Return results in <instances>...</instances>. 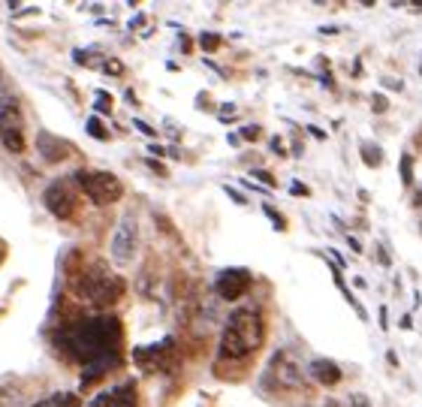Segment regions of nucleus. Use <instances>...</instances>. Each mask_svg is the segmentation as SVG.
<instances>
[{"label": "nucleus", "instance_id": "obj_20", "mask_svg": "<svg viewBox=\"0 0 422 407\" xmlns=\"http://www.w3.org/2000/svg\"><path fill=\"white\" fill-rule=\"evenodd\" d=\"M245 136H247V139H257V136H259V130H257V127H254V130L247 127V130H245Z\"/></svg>", "mask_w": 422, "mask_h": 407}, {"label": "nucleus", "instance_id": "obj_14", "mask_svg": "<svg viewBox=\"0 0 422 407\" xmlns=\"http://www.w3.org/2000/svg\"><path fill=\"white\" fill-rule=\"evenodd\" d=\"M414 160H410V154H404L401 157V178H404V185H410V181H414Z\"/></svg>", "mask_w": 422, "mask_h": 407}, {"label": "nucleus", "instance_id": "obj_5", "mask_svg": "<svg viewBox=\"0 0 422 407\" xmlns=\"http://www.w3.org/2000/svg\"><path fill=\"white\" fill-rule=\"evenodd\" d=\"M250 283H254V278H250L247 269H224L217 274V281H215V290H217L220 299L236 302V299H241L250 290Z\"/></svg>", "mask_w": 422, "mask_h": 407}, {"label": "nucleus", "instance_id": "obj_3", "mask_svg": "<svg viewBox=\"0 0 422 407\" xmlns=\"http://www.w3.org/2000/svg\"><path fill=\"white\" fill-rule=\"evenodd\" d=\"M79 187L85 190V196L94 206H115L124 196V185L115 172H103V169H79L76 172Z\"/></svg>", "mask_w": 422, "mask_h": 407}, {"label": "nucleus", "instance_id": "obj_7", "mask_svg": "<svg viewBox=\"0 0 422 407\" xmlns=\"http://www.w3.org/2000/svg\"><path fill=\"white\" fill-rule=\"evenodd\" d=\"M43 199H46V208L52 211L57 220H69V218L76 215V196H73V190H69L67 185H60V181H55V185L46 187Z\"/></svg>", "mask_w": 422, "mask_h": 407}, {"label": "nucleus", "instance_id": "obj_21", "mask_svg": "<svg viewBox=\"0 0 422 407\" xmlns=\"http://www.w3.org/2000/svg\"><path fill=\"white\" fill-rule=\"evenodd\" d=\"M4 257H6V248H4V241H0V262H4Z\"/></svg>", "mask_w": 422, "mask_h": 407}, {"label": "nucleus", "instance_id": "obj_1", "mask_svg": "<svg viewBox=\"0 0 422 407\" xmlns=\"http://www.w3.org/2000/svg\"><path fill=\"white\" fill-rule=\"evenodd\" d=\"M266 341V320L259 308H238L229 314V320L220 335V356L224 359H245L257 353Z\"/></svg>", "mask_w": 422, "mask_h": 407}, {"label": "nucleus", "instance_id": "obj_15", "mask_svg": "<svg viewBox=\"0 0 422 407\" xmlns=\"http://www.w3.org/2000/svg\"><path fill=\"white\" fill-rule=\"evenodd\" d=\"M347 407H371V399H368L365 392H353V395H350V404Z\"/></svg>", "mask_w": 422, "mask_h": 407}, {"label": "nucleus", "instance_id": "obj_18", "mask_svg": "<svg viewBox=\"0 0 422 407\" xmlns=\"http://www.w3.org/2000/svg\"><path fill=\"white\" fill-rule=\"evenodd\" d=\"M374 100H377V103H374V109H377V112H386V97H380V94H377Z\"/></svg>", "mask_w": 422, "mask_h": 407}, {"label": "nucleus", "instance_id": "obj_19", "mask_svg": "<svg viewBox=\"0 0 422 407\" xmlns=\"http://www.w3.org/2000/svg\"><path fill=\"white\" fill-rule=\"evenodd\" d=\"M97 124H100V121H90V133H94V136H100V139H103L106 133H103V130H100Z\"/></svg>", "mask_w": 422, "mask_h": 407}, {"label": "nucleus", "instance_id": "obj_9", "mask_svg": "<svg viewBox=\"0 0 422 407\" xmlns=\"http://www.w3.org/2000/svg\"><path fill=\"white\" fill-rule=\"evenodd\" d=\"M90 407H136V386H115L112 392H103L97 395L94 401H90Z\"/></svg>", "mask_w": 422, "mask_h": 407}, {"label": "nucleus", "instance_id": "obj_8", "mask_svg": "<svg viewBox=\"0 0 422 407\" xmlns=\"http://www.w3.org/2000/svg\"><path fill=\"white\" fill-rule=\"evenodd\" d=\"M0 139H4V145L9 151H15V154H22V151H25L22 118H18V112H13V106H6L4 112H0Z\"/></svg>", "mask_w": 422, "mask_h": 407}, {"label": "nucleus", "instance_id": "obj_2", "mask_svg": "<svg viewBox=\"0 0 422 407\" xmlns=\"http://www.w3.org/2000/svg\"><path fill=\"white\" fill-rule=\"evenodd\" d=\"M121 290H124V283L103 269H88L82 278L76 281V296L97 305V308H109V305L121 296Z\"/></svg>", "mask_w": 422, "mask_h": 407}, {"label": "nucleus", "instance_id": "obj_10", "mask_svg": "<svg viewBox=\"0 0 422 407\" xmlns=\"http://www.w3.org/2000/svg\"><path fill=\"white\" fill-rule=\"evenodd\" d=\"M308 368H311V374H314L317 383H323V386H338L341 383V368L332 359H314Z\"/></svg>", "mask_w": 422, "mask_h": 407}, {"label": "nucleus", "instance_id": "obj_16", "mask_svg": "<svg viewBox=\"0 0 422 407\" xmlns=\"http://www.w3.org/2000/svg\"><path fill=\"white\" fill-rule=\"evenodd\" d=\"M217 46H220V36H215V34H208V36H203V48H205V52H215Z\"/></svg>", "mask_w": 422, "mask_h": 407}, {"label": "nucleus", "instance_id": "obj_4", "mask_svg": "<svg viewBox=\"0 0 422 407\" xmlns=\"http://www.w3.org/2000/svg\"><path fill=\"white\" fill-rule=\"evenodd\" d=\"M136 248H139V229H136V220L127 215L118 220L112 241H109V253H112V260L118 266H130L136 257Z\"/></svg>", "mask_w": 422, "mask_h": 407}, {"label": "nucleus", "instance_id": "obj_13", "mask_svg": "<svg viewBox=\"0 0 422 407\" xmlns=\"http://www.w3.org/2000/svg\"><path fill=\"white\" fill-rule=\"evenodd\" d=\"M362 160H365V166H380L383 163V151H380V145L362 142Z\"/></svg>", "mask_w": 422, "mask_h": 407}, {"label": "nucleus", "instance_id": "obj_6", "mask_svg": "<svg viewBox=\"0 0 422 407\" xmlns=\"http://www.w3.org/2000/svg\"><path fill=\"white\" fill-rule=\"evenodd\" d=\"M268 374L275 378V383L280 389L293 392V389H301V365L293 362L287 353H275L268 362Z\"/></svg>", "mask_w": 422, "mask_h": 407}, {"label": "nucleus", "instance_id": "obj_17", "mask_svg": "<svg viewBox=\"0 0 422 407\" xmlns=\"http://www.w3.org/2000/svg\"><path fill=\"white\" fill-rule=\"evenodd\" d=\"M106 69H112V73H124V67H121L118 60H109V64H106Z\"/></svg>", "mask_w": 422, "mask_h": 407}, {"label": "nucleus", "instance_id": "obj_11", "mask_svg": "<svg viewBox=\"0 0 422 407\" xmlns=\"http://www.w3.org/2000/svg\"><path fill=\"white\" fill-rule=\"evenodd\" d=\"M36 148H39V154H43L48 163H55V160H64L69 151H67V142H60L55 136H48V133H39L36 136Z\"/></svg>", "mask_w": 422, "mask_h": 407}, {"label": "nucleus", "instance_id": "obj_12", "mask_svg": "<svg viewBox=\"0 0 422 407\" xmlns=\"http://www.w3.org/2000/svg\"><path fill=\"white\" fill-rule=\"evenodd\" d=\"M34 407H79V399L69 392H60V395H48V399H43Z\"/></svg>", "mask_w": 422, "mask_h": 407}]
</instances>
